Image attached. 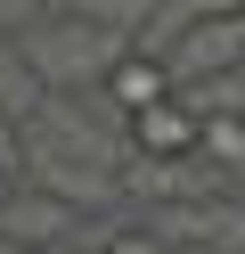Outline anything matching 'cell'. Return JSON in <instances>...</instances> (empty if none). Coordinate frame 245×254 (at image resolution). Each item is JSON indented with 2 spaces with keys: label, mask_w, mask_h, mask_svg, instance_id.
<instances>
[{
  "label": "cell",
  "mask_w": 245,
  "mask_h": 254,
  "mask_svg": "<svg viewBox=\"0 0 245 254\" xmlns=\"http://www.w3.org/2000/svg\"><path fill=\"white\" fill-rule=\"evenodd\" d=\"M163 66L188 82H229L245 66V8H204L180 41H163Z\"/></svg>",
  "instance_id": "6da1fadb"
},
{
  "label": "cell",
  "mask_w": 245,
  "mask_h": 254,
  "mask_svg": "<svg viewBox=\"0 0 245 254\" xmlns=\"http://www.w3.org/2000/svg\"><path fill=\"white\" fill-rule=\"evenodd\" d=\"M204 115L212 107H196L188 90H172L163 107H147V115H131V156H155V164H196L204 156Z\"/></svg>",
  "instance_id": "7a4b0ae2"
},
{
  "label": "cell",
  "mask_w": 245,
  "mask_h": 254,
  "mask_svg": "<svg viewBox=\"0 0 245 254\" xmlns=\"http://www.w3.org/2000/svg\"><path fill=\"white\" fill-rule=\"evenodd\" d=\"M172 90H180V74L163 66V50H123V58L106 66V99H114V115H123V123L147 115V107H163Z\"/></svg>",
  "instance_id": "3957f363"
},
{
  "label": "cell",
  "mask_w": 245,
  "mask_h": 254,
  "mask_svg": "<svg viewBox=\"0 0 245 254\" xmlns=\"http://www.w3.org/2000/svg\"><path fill=\"white\" fill-rule=\"evenodd\" d=\"M204 164H221L229 189H237V172H245V115L237 107H212L204 115Z\"/></svg>",
  "instance_id": "277c9868"
},
{
  "label": "cell",
  "mask_w": 245,
  "mask_h": 254,
  "mask_svg": "<svg viewBox=\"0 0 245 254\" xmlns=\"http://www.w3.org/2000/svg\"><path fill=\"white\" fill-rule=\"evenodd\" d=\"M0 230L16 246H41L49 230H65V205H41V197H0Z\"/></svg>",
  "instance_id": "5b68a950"
},
{
  "label": "cell",
  "mask_w": 245,
  "mask_h": 254,
  "mask_svg": "<svg viewBox=\"0 0 245 254\" xmlns=\"http://www.w3.org/2000/svg\"><path fill=\"white\" fill-rule=\"evenodd\" d=\"M16 164H25V139H16V115H8V107H0V181H8Z\"/></svg>",
  "instance_id": "8992f818"
},
{
  "label": "cell",
  "mask_w": 245,
  "mask_h": 254,
  "mask_svg": "<svg viewBox=\"0 0 245 254\" xmlns=\"http://www.w3.org/2000/svg\"><path fill=\"white\" fill-rule=\"evenodd\" d=\"M0 254H33V246H16V238H8V230H0Z\"/></svg>",
  "instance_id": "52a82bcc"
},
{
  "label": "cell",
  "mask_w": 245,
  "mask_h": 254,
  "mask_svg": "<svg viewBox=\"0 0 245 254\" xmlns=\"http://www.w3.org/2000/svg\"><path fill=\"white\" fill-rule=\"evenodd\" d=\"M172 254H221V246H204V238H196V246H172Z\"/></svg>",
  "instance_id": "ba28073f"
},
{
  "label": "cell",
  "mask_w": 245,
  "mask_h": 254,
  "mask_svg": "<svg viewBox=\"0 0 245 254\" xmlns=\"http://www.w3.org/2000/svg\"><path fill=\"white\" fill-rule=\"evenodd\" d=\"M33 8H65V0H33Z\"/></svg>",
  "instance_id": "9c48e42d"
},
{
  "label": "cell",
  "mask_w": 245,
  "mask_h": 254,
  "mask_svg": "<svg viewBox=\"0 0 245 254\" xmlns=\"http://www.w3.org/2000/svg\"><path fill=\"white\" fill-rule=\"evenodd\" d=\"M74 254H106V246H74Z\"/></svg>",
  "instance_id": "30bf717a"
},
{
  "label": "cell",
  "mask_w": 245,
  "mask_h": 254,
  "mask_svg": "<svg viewBox=\"0 0 245 254\" xmlns=\"http://www.w3.org/2000/svg\"><path fill=\"white\" fill-rule=\"evenodd\" d=\"M237 189H245V172H237Z\"/></svg>",
  "instance_id": "8fae6325"
}]
</instances>
